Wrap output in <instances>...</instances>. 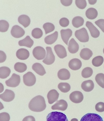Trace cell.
Returning <instances> with one entry per match:
<instances>
[{
	"mask_svg": "<svg viewBox=\"0 0 104 121\" xmlns=\"http://www.w3.org/2000/svg\"><path fill=\"white\" fill-rule=\"evenodd\" d=\"M30 110L35 112H41L46 107L44 98L41 95L36 96L31 100L29 104Z\"/></svg>",
	"mask_w": 104,
	"mask_h": 121,
	"instance_id": "obj_1",
	"label": "cell"
},
{
	"mask_svg": "<svg viewBox=\"0 0 104 121\" xmlns=\"http://www.w3.org/2000/svg\"><path fill=\"white\" fill-rule=\"evenodd\" d=\"M46 121H68L64 114L58 112H53L46 117Z\"/></svg>",
	"mask_w": 104,
	"mask_h": 121,
	"instance_id": "obj_2",
	"label": "cell"
},
{
	"mask_svg": "<svg viewBox=\"0 0 104 121\" xmlns=\"http://www.w3.org/2000/svg\"><path fill=\"white\" fill-rule=\"evenodd\" d=\"M75 35L81 42L86 43L89 41V34L86 29L85 28L76 30L75 32Z\"/></svg>",
	"mask_w": 104,
	"mask_h": 121,
	"instance_id": "obj_3",
	"label": "cell"
},
{
	"mask_svg": "<svg viewBox=\"0 0 104 121\" xmlns=\"http://www.w3.org/2000/svg\"><path fill=\"white\" fill-rule=\"evenodd\" d=\"M23 80L24 83L26 86H33L36 83V77L31 72H28L23 76Z\"/></svg>",
	"mask_w": 104,
	"mask_h": 121,
	"instance_id": "obj_4",
	"label": "cell"
},
{
	"mask_svg": "<svg viewBox=\"0 0 104 121\" xmlns=\"http://www.w3.org/2000/svg\"><path fill=\"white\" fill-rule=\"evenodd\" d=\"M21 82L20 76L13 73L10 79L5 82L6 85L9 87H15L18 86Z\"/></svg>",
	"mask_w": 104,
	"mask_h": 121,
	"instance_id": "obj_5",
	"label": "cell"
},
{
	"mask_svg": "<svg viewBox=\"0 0 104 121\" xmlns=\"http://www.w3.org/2000/svg\"><path fill=\"white\" fill-rule=\"evenodd\" d=\"M33 56L37 60H42L45 58L46 51L42 47L37 46L33 49Z\"/></svg>",
	"mask_w": 104,
	"mask_h": 121,
	"instance_id": "obj_6",
	"label": "cell"
},
{
	"mask_svg": "<svg viewBox=\"0 0 104 121\" xmlns=\"http://www.w3.org/2000/svg\"><path fill=\"white\" fill-rule=\"evenodd\" d=\"M46 49L47 52L46 56L42 60V62L47 65H51L54 62L55 58L50 47H47Z\"/></svg>",
	"mask_w": 104,
	"mask_h": 121,
	"instance_id": "obj_7",
	"label": "cell"
},
{
	"mask_svg": "<svg viewBox=\"0 0 104 121\" xmlns=\"http://www.w3.org/2000/svg\"><path fill=\"white\" fill-rule=\"evenodd\" d=\"M70 99L72 102L75 104L81 103L84 99V96L82 92L75 91L72 92L70 95Z\"/></svg>",
	"mask_w": 104,
	"mask_h": 121,
	"instance_id": "obj_8",
	"label": "cell"
},
{
	"mask_svg": "<svg viewBox=\"0 0 104 121\" xmlns=\"http://www.w3.org/2000/svg\"><path fill=\"white\" fill-rule=\"evenodd\" d=\"M25 32L24 29L18 25L13 26L11 29V34L14 38H19L25 35Z\"/></svg>",
	"mask_w": 104,
	"mask_h": 121,
	"instance_id": "obj_9",
	"label": "cell"
},
{
	"mask_svg": "<svg viewBox=\"0 0 104 121\" xmlns=\"http://www.w3.org/2000/svg\"><path fill=\"white\" fill-rule=\"evenodd\" d=\"M15 95L13 91L6 89L4 93L0 95V98L5 102H10L15 98Z\"/></svg>",
	"mask_w": 104,
	"mask_h": 121,
	"instance_id": "obj_10",
	"label": "cell"
},
{
	"mask_svg": "<svg viewBox=\"0 0 104 121\" xmlns=\"http://www.w3.org/2000/svg\"><path fill=\"white\" fill-rule=\"evenodd\" d=\"M80 121H104L101 117L97 114L88 113L82 117Z\"/></svg>",
	"mask_w": 104,
	"mask_h": 121,
	"instance_id": "obj_11",
	"label": "cell"
},
{
	"mask_svg": "<svg viewBox=\"0 0 104 121\" xmlns=\"http://www.w3.org/2000/svg\"><path fill=\"white\" fill-rule=\"evenodd\" d=\"M86 25L90 31V34L92 37L95 38L99 37L100 32L96 27L91 22H86Z\"/></svg>",
	"mask_w": 104,
	"mask_h": 121,
	"instance_id": "obj_12",
	"label": "cell"
},
{
	"mask_svg": "<svg viewBox=\"0 0 104 121\" xmlns=\"http://www.w3.org/2000/svg\"><path fill=\"white\" fill-rule=\"evenodd\" d=\"M68 107V104L66 101L61 99L58 101L55 104L52 106V110H58L64 111L66 110Z\"/></svg>",
	"mask_w": 104,
	"mask_h": 121,
	"instance_id": "obj_13",
	"label": "cell"
},
{
	"mask_svg": "<svg viewBox=\"0 0 104 121\" xmlns=\"http://www.w3.org/2000/svg\"><path fill=\"white\" fill-rule=\"evenodd\" d=\"M54 49L59 58L63 59L67 56L66 49L63 46L60 44L57 45L55 46Z\"/></svg>",
	"mask_w": 104,
	"mask_h": 121,
	"instance_id": "obj_14",
	"label": "cell"
},
{
	"mask_svg": "<svg viewBox=\"0 0 104 121\" xmlns=\"http://www.w3.org/2000/svg\"><path fill=\"white\" fill-rule=\"evenodd\" d=\"M59 94L56 90L50 91L47 94V98L49 104H51L58 100Z\"/></svg>",
	"mask_w": 104,
	"mask_h": 121,
	"instance_id": "obj_15",
	"label": "cell"
},
{
	"mask_svg": "<svg viewBox=\"0 0 104 121\" xmlns=\"http://www.w3.org/2000/svg\"><path fill=\"white\" fill-rule=\"evenodd\" d=\"M68 66L72 70H77L81 67L82 62L78 58H73L70 61Z\"/></svg>",
	"mask_w": 104,
	"mask_h": 121,
	"instance_id": "obj_16",
	"label": "cell"
},
{
	"mask_svg": "<svg viewBox=\"0 0 104 121\" xmlns=\"http://www.w3.org/2000/svg\"><path fill=\"white\" fill-rule=\"evenodd\" d=\"M61 38L63 42L67 45H68L69 40L72 35V31L69 29L62 30H61Z\"/></svg>",
	"mask_w": 104,
	"mask_h": 121,
	"instance_id": "obj_17",
	"label": "cell"
},
{
	"mask_svg": "<svg viewBox=\"0 0 104 121\" xmlns=\"http://www.w3.org/2000/svg\"><path fill=\"white\" fill-rule=\"evenodd\" d=\"M17 57L21 60H25L29 58L30 53L26 49L21 48L17 51L16 53Z\"/></svg>",
	"mask_w": 104,
	"mask_h": 121,
	"instance_id": "obj_18",
	"label": "cell"
},
{
	"mask_svg": "<svg viewBox=\"0 0 104 121\" xmlns=\"http://www.w3.org/2000/svg\"><path fill=\"white\" fill-rule=\"evenodd\" d=\"M79 46L74 38H72L69 43L68 49L70 53L75 54L78 51Z\"/></svg>",
	"mask_w": 104,
	"mask_h": 121,
	"instance_id": "obj_19",
	"label": "cell"
},
{
	"mask_svg": "<svg viewBox=\"0 0 104 121\" xmlns=\"http://www.w3.org/2000/svg\"><path fill=\"white\" fill-rule=\"evenodd\" d=\"M81 87L84 91L86 92L91 91L94 88V85L93 81L88 80L83 82L81 84Z\"/></svg>",
	"mask_w": 104,
	"mask_h": 121,
	"instance_id": "obj_20",
	"label": "cell"
},
{
	"mask_svg": "<svg viewBox=\"0 0 104 121\" xmlns=\"http://www.w3.org/2000/svg\"><path fill=\"white\" fill-rule=\"evenodd\" d=\"M58 78L61 80H67L70 78V73L66 69H62L60 70L58 73Z\"/></svg>",
	"mask_w": 104,
	"mask_h": 121,
	"instance_id": "obj_21",
	"label": "cell"
},
{
	"mask_svg": "<svg viewBox=\"0 0 104 121\" xmlns=\"http://www.w3.org/2000/svg\"><path fill=\"white\" fill-rule=\"evenodd\" d=\"M33 70L39 75L43 76L46 73L45 69L41 64L36 63H34L32 66Z\"/></svg>",
	"mask_w": 104,
	"mask_h": 121,
	"instance_id": "obj_22",
	"label": "cell"
},
{
	"mask_svg": "<svg viewBox=\"0 0 104 121\" xmlns=\"http://www.w3.org/2000/svg\"><path fill=\"white\" fill-rule=\"evenodd\" d=\"M93 55V53L88 48H84L81 51L80 54V57L84 60H89Z\"/></svg>",
	"mask_w": 104,
	"mask_h": 121,
	"instance_id": "obj_23",
	"label": "cell"
},
{
	"mask_svg": "<svg viewBox=\"0 0 104 121\" xmlns=\"http://www.w3.org/2000/svg\"><path fill=\"white\" fill-rule=\"evenodd\" d=\"M34 44V41L29 35H27L25 38L18 42V44L20 46H25L31 48Z\"/></svg>",
	"mask_w": 104,
	"mask_h": 121,
	"instance_id": "obj_24",
	"label": "cell"
},
{
	"mask_svg": "<svg viewBox=\"0 0 104 121\" xmlns=\"http://www.w3.org/2000/svg\"><path fill=\"white\" fill-rule=\"evenodd\" d=\"M19 23L25 28L29 26L31 23L30 19L28 16L23 14L20 16L18 19Z\"/></svg>",
	"mask_w": 104,
	"mask_h": 121,
	"instance_id": "obj_25",
	"label": "cell"
},
{
	"mask_svg": "<svg viewBox=\"0 0 104 121\" xmlns=\"http://www.w3.org/2000/svg\"><path fill=\"white\" fill-rule=\"evenodd\" d=\"M58 37V32L56 31L53 34L46 36L45 38V42L46 44L51 45L55 42Z\"/></svg>",
	"mask_w": 104,
	"mask_h": 121,
	"instance_id": "obj_26",
	"label": "cell"
},
{
	"mask_svg": "<svg viewBox=\"0 0 104 121\" xmlns=\"http://www.w3.org/2000/svg\"><path fill=\"white\" fill-rule=\"evenodd\" d=\"M98 15V13L95 8H90L87 9L86 11V16L89 19L93 20L96 18Z\"/></svg>",
	"mask_w": 104,
	"mask_h": 121,
	"instance_id": "obj_27",
	"label": "cell"
},
{
	"mask_svg": "<svg viewBox=\"0 0 104 121\" xmlns=\"http://www.w3.org/2000/svg\"><path fill=\"white\" fill-rule=\"evenodd\" d=\"M84 22V19L81 17L78 16L74 18L72 23L75 28H79L83 25Z\"/></svg>",
	"mask_w": 104,
	"mask_h": 121,
	"instance_id": "obj_28",
	"label": "cell"
},
{
	"mask_svg": "<svg viewBox=\"0 0 104 121\" xmlns=\"http://www.w3.org/2000/svg\"><path fill=\"white\" fill-rule=\"evenodd\" d=\"M11 73L10 69L6 66H3L0 68V78L4 79L10 75Z\"/></svg>",
	"mask_w": 104,
	"mask_h": 121,
	"instance_id": "obj_29",
	"label": "cell"
},
{
	"mask_svg": "<svg viewBox=\"0 0 104 121\" xmlns=\"http://www.w3.org/2000/svg\"><path fill=\"white\" fill-rule=\"evenodd\" d=\"M15 70L20 73H23L27 69V66L25 64L21 62H17L14 65Z\"/></svg>",
	"mask_w": 104,
	"mask_h": 121,
	"instance_id": "obj_30",
	"label": "cell"
},
{
	"mask_svg": "<svg viewBox=\"0 0 104 121\" xmlns=\"http://www.w3.org/2000/svg\"><path fill=\"white\" fill-rule=\"evenodd\" d=\"M58 87L61 92L66 93L69 91L71 89V86L67 83H61L58 85Z\"/></svg>",
	"mask_w": 104,
	"mask_h": 121,
	"instance_id": "obj_31",
	"label": "cell"
},
{
	"mask_svg": "<svg viewBox=\"0 0 104 121\" xmlns=\"http://www.w3.org/2000/svg\"><path fill=\"white\" fill-rule=\"evenodd\" d=\"M104 61L103 57L102 56H98L95 57L92 59V63L94 66L98 67L102 65Z\"/></svg>",
	"mask_w": 104,
	"mask_h": 121,
	"instance_id": "obj_32",
	"label": "cell"
},
{
	"mask_svg": "<svg viewBox=\"0 0 104 121\" xmlns=\"http://www.w3.org/2000/svg\"><path fill=\"white\" fill-rule=\"evenodd\" d=\"M93 73V70L91 68L86 67L82 70V76L83 78H89L92 75Z\"/></svg>",
	"mask_w": 104,
	"mask_h": 121,
	"instance_id": "obj_33",
	"label": "cell"
},
{
	"mask_svg": "<svg viewBox=\"0 0 104 121\" xmlns=\"http://www.w3.org/2000/svg\"><path fill=\"white\" fill-rule=\"evenodd\" d=\"M96 81L99 86L104 88V74L99 73L97 74L95 77Z\"/></svg>",
	"mask_w": 104,
	"mask_h": 121,
	"instance_id": "obj_34",
	"label": "cell"
},
{
	"mask_svg": "<svg viewBox=\"0 0 104 121\" xmlns=\"http://www.w3.org/2000/svg\"><path fill=\"white\" fill-rule=\"evenodd\" d=\"M43 27L45 31L46 34L53 32L55 29V26L53 24L49 22L45 23L43 25Z\"/></svg>",
	"mask_w": 104,
	"mask_h": 121,
	"instance_id": "obj_35",
	"label": "cell"
},
{
	"mask_svg": "<svg viewBox=\"0 0 104 121\" xmlns=\"http://www.w3.org/2000/svg\"><path fill=\"white\" fill-rule=\"evenodd\" d=\"M43 32L40 28H36L33 29L32 32V35L35 39L41 38L43 35Z\"/></svg>",
	"mask_w": 104,
	"mask_h": 121,
	"instance_id": "obj_36",
	"label": "cell"
},
{
	"mask_svg": "<svg viewBox=\"0 0 104 121\" xmlns=\"http://www.w3.org/2000/svg\"><path fill=\"white\" fill-rule=\"evenodd\" d=\"M9 23L6 21L1 20L0 21V31L2 33L7 32L9 29Z\"/></svg>",
	"mask_w": 104,
	"mask_h": 121,
	"instance_id": "obj_37",
	"label": "cell"
},
{
	"mask_svg": "<svg viewBox=\"0 0 104 121\" xmlns=\"http://www.w3.org/2000/svg\"><path fill=\"white\" fill-rule=\"evenodd\" d=\"M75 3L77 7L81 9H84L87 6V3L85 0H76Z\"/></svg>",
	"mask_w": 104,
	"mask_h": 121,
	"instance_id": "obj_38",
	"label": "cell"
},
{
	"mask_svg": "<svg viewBox=\"0 0 104 121\" xmlns=\"http://www.w3.org/2000/svg\"><path fill=\"white\" fill-rule=\"evenodd\" d=\"M10 117L9 114L6 112L0 113V121H9Z\"/></svg>",
	"mask_w": 104,
	"mask_h": 121,
	"instance_id": "obj_39",
	"label": "cell"
},
{
	"mask_svg": "<svg viewBox=\"0 0 104 121\" xmlns=\"http://www.w3.org/2000/svg\"><path fill=\"white\" fill-rule=\"evenodd\" d=\"M59 24L61 26L63 27H66L69 25V21L66 18H62L59 21Z\"/></svg>",
	"mask_w": 104,
	"mask_h": 121,
	"instance_id": "obj_40",
	"label": "cell"
},
{
	"mask_svg": "<svg viewBox=\"0 0 104 121\" xmlns=\"http://www.w3.org/2000/svg\"><path fill=\"white\" fill-rule=\"evenodd\" d=\"M95 109L98 112H103L104 111V103L101 102L98 103L96 105Z\"/></svg>",
	"mask_w": 104,
	"mask_h": 121,
	"instance_id": "obj_41",
	"label": "cell"
},
{
	"mask_svg": "<svg viewBox=\"0 0 104 121\" xmlns=\"http://www.w3.org/2000/svg\"><path fill=\"white\" fill-rule=\"evenodd\" d=\"M95 23L104 33V19L98 20L96 21Z\"/></svg>",
	"mask_w": 104,
	"mask_h": 121,
	"instance_id": "obj_42",
	"label": "cell"
},
{
	"mask_svg": "<svg viewBox=\"0 0 104 121\" xmlns=\"http://www.w3.org/2000/svg\"><path fill=\"white\" fill-rule=\"evenodd\" d=\"M7 59L6 54L3 51H0V63L4 62Z\"/></svg>",
	"mask_w": 104,
	"mask_h": 121,
	"instance_id": "obj_43",
	"label": "cell"
},
{
	"mask_svg": "<svg viewBox=\"0 0 104 121\" xmlns=\"http://www.w3.org/2000/svg\"><path fill=\"white\" fill-rule=\"evenodd\" d=\"M73 0H61V4L64 6L68 7L70 6L72 4Z\"/></svg>",
	"mask_w": 104,
	"mask_h": 121,
	"instance_id": "obj_44",
	"label": "cell"
},
{
	"mask_svg": "<svg viewBox=\"0 0 104 121\" xmlns=\"http://www.w3.org/2000/svg\"><path fill=\"white\" fill-rule=\"evenodd\" d=\"M22 121H36V120L33 116H29L25 117L23 120Z\"/></svg>",
	"mask_w": 104,
	"mask_h": 121,
	"instance_id": "obj_45",
	"label": "cell"
},
{
	"mask_svg": "<svg viewBox=\"0 0 104 121\" xmlns=\"http://www.w3.org/2000/svg\"><path fill=\"white\" fill-rule=\"evenodd\" d=\"M90 5H94L96 2L97 0H88Z\"/></svg>",
	"mask_w": 104,
	"mask_h": 121,
	"instance_id": "obj_46",
	"label": "cell"
},
{
	"mask_svg": "<svg viewBox=\"0 0 104 121\" xmlns=\"http://www.w3.org/2000/svg\"><path fill=\"white\" fill-rule=\"evenodd\" d=\"M71 121H78V119L76 118H74L71 120Z\"/></svg>",
	"mask_w": 104,
	"mask_h": 121,
	"instance_id": "obj_47",
	"label": "cell"
},
{
	"mask_svg": "<svg viewBox=\"0 0 104 121\" xmlns=\"http://www.w3.org/2000/svg\"><path fill=\"white\" fill-rule=\"evenodd\" d=\"M103 53H104V49H103Z\"/></svg>",
	"mask_w": 104,
	"mask_h": 121,
	"instance_id": "obj_48",
	"label": "cell"
}]
</instances>
